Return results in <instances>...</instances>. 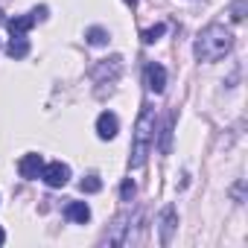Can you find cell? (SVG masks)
Listing matches in <instances>:
<instances>
[{
    "label": "cell",
    "mask_w": 248,
    "mask_h": 248,
    "mask_svg": "<svg viewBox=\"0 0 248 248\" xmlns=\"http://www.w3.org/2000/svg\"><path fill=\"white\" fill-rule=\"evenodd\" d=\"M231 47H233V32L225 24H210L199 32L193 50L199 62H219L231 53Z\"/></svg>",
    "instance_id": "cell-1"
},
{
    "label": "cell",
    "mask_w": 248,
    "mask_h": 248,
    "mask_svg": "<svg viewBox=\"0 0 248 248\" xmlns=\"http://www.w3.org/2000/svg\"><path fill=\"white\" fill-rule=\"evenodd\" d=\"M152 140H155V111L143 108L140 117H138V123H135V140H132V158H129L132 170H140L146 164Z\"/></svg>",
    "instance_id": "cell-2"
},
{
    "label": "cell",
    "mask_w": 248,
    "mask_h": 248,
    "mask_svg": "<svg viewBox=\"0 0 248 248\" xmlns=\"http://www.w3.org/2000/svg\"><path fill=\"white\" fill-rule=\"evenodd\" d=\"M120 73H123V59L120 56H111V59H102L96 67H93V82L99 85L96 88V96H99V91H102V85H108V91H111V85L120 79Z\"/></svg>",
    "instance_id": "cell-3"
},
{
    "label": "cell",
    "mask_w": 248,
    "mask_h": 248,
    "mask_svg": "<svg viewBox=\"0 0 248 248\" xmlns=\"http://www.w3.org/2000/svg\"><path fill=\"white\" fill-rule=\"evenodd\" d=\"M47 18V6H38V9H32L30 15H18V18H12V21H6V27H9V32L12 35H27L38 21H44Z\"/></svg>",
    "instance_id": "cell-4"
},
{
    "label": "cell",
    "mask_w": 248,
    "mask_h": 248,
    "mask_svg": "<svg viewBox=\"0 0 248 248\" xmlns=\"http://www.w3.org/2000/svg\"><path fill=\"white\" fill-rule=\"evenodd\" d=\"M41 178H44L47 187H64L70 181V167L62 164V161H50V164H44Z\"/></svg>",
    "instance_id": "cell-5"
},
{
    "label": "cell",
    "mask_w": 248,
    "mask_h": 248,
    "mask_svg": "<svg viewBox=\"0 0 248 248\" xmlns=\"http://www.w3.org/2000/svg\"><path fill=\"white\" fill-rule=\"evenodd\" d=\"M41 170H44V158H41L38 152H30V155H24V158L18 161V172H21V178H27V181L41 178Z\"/></svg>",
    "instance_id": "cell-6"
},
{
    "label": "cell",
    "mask_w": 248,
    "mask_h": 248,
    "mask_svg": "<svg viewBox=\"0 0 248 248\" xmlns=\"http://www.w3.org/2000/svg\"><path fill=\"white\" fill-rule=\"evenodd\" d=\"M158 225H161V245H170V242H172V233H175V228H178V213H175L172 204L164 207Z\"/></svg>",
    "instance_id": "cell-7"
},
{
    "label": "cell",
    "mask_w": 248,
    "mask_h": 248,
    "mask_svg": "<svg viewBox=\"0 0 248 248\" xmlns=\"http://www.w3.org/2000/svg\"><path fill=\"white\" fill-rule=\"evenodd\" d=\"M129 222H132L129 213H120V216L111 222V228H108V233H105V242H108V245H126V228H129Z\"/></svg>",
    "instance_id": "cell-8"
},
{
    "label": "cell",
    "mask_w": 248,
    "mask_h": 248,
    "mask_svg": "<svg viewBox=\"0 0 248 248\" xmlns=\"http://www.w3.org/2000/svg\"><path fill=\"white\" fill-rule=\"evenodd\" d=\"M117 129H120L117 114L102 111V114L96 117V135H99V140H114V138H117Z\"/></svg>",
    "instance_id": "cell-9"
},
{
    "label": "cell",
    "mask_w": 248,
    "mask_h": 248,
    "mask_svg": "<svg viewBox=\"0 0 248 248\" xmlns=\"http://www.w3.org/2000/svg\"><path fill=\"white\" fill-rule=\"evenodd\" d=\"M146 88L152 93H164V88H167V70L158 62H149L146 64Z\"/></svg>",
    "instance_id": "cell-10"
},
{
    "label": "cell",
    "mask_w": 248,
    "mask_h": 248,
    "mask_svg": "<svg viewBox=\"0 0 248 248\" xmlns=\"http://www.w3.org/2000/svg\"><path fill=\"white\" fill-rule=\"evenodd\" d=\"M64 216H67L70 222H79V225H85V222L91 219V207H88L85 202H70V204L64 207Z\"/></svg>",
    "instance_id": "cell-11"
},
{
    "label": "cell",
    "mask_w": 248,
    "mask_h": 248,
    "mask_svg": "<svg viewBox=\"0 0 248 248\" xmlns=\"http://www.w3.org/2000/svg\"><path fill=\"white\" fill-rule=\"evenodd\" d=\"M6 53H9L12 59H27V56H30V41H27V35H12Z\"/></svg>",
    "instance_id": "cell-12"
},
{
    "label": "cell",
    "mask_w": 248,
    "mask_h": 248,
    "mask_svg": "<svg viewBox=\"0 0 248 248\" xmlns=\"http://www.w3.org/2000/svg\"><path fill=\"white\" fill-rule=\"evenodd\" d=\"M85 38H88V44H93V47H102V44H108V32H105L102 27H91V30L85 32Z\"/></svg>",
    "instance_id": "cell-13"
},
{
    "label": "cell",
    "mask_w": 248,
    "mask_h": 248,
    "mask_svg": "<svg viewBox=\"0 0 248 248\" xmlns=\"http://www.w3.org/2000/svg\"><path fill=\"white\" fill-rule=\"evenodd\" d=\"M164 32H167V27H164V24H155V27L143 30V32H140V38H143V44H155V41H158Z\"/></svg>",
    "instance_id": "cell-14"
},
{
    "label": "cell",
    "mask_w": 248,
    "mask_h": 248,
    "mask_svg": "<svg viewBox=\"0 0 248 248\" xmlns=\"http://www.w3.org/2000/svg\"><path fill=\"white\" fill-rule=\"evenodd\" d=\"M79 190H82V193H99V190H102L99 175H85V178H82V184H79Z\"/></svg>",
    "instance_id": "cell-15"
},
{
    "label": "cell",
    "mask_w": 248,
    "mask_h": 248,
    "mask_svg": "<svg viewBox=\"0 0 248 248\" xmlns=\"http://www.w3.org/2000/svg\"><path fill=\"white\" fill-rule=\"evenodd\" d=\"M170 140H172V117L164 123V132H161V152H170Z\"/></svg>",
    "instance_id": "cell-16"
},
{
    "label": "cell",
    "mask_w": 248,
    "mask_h": 248,
    "mask_svg": "<svg viewBox=\"0 0 248 248\" xmlns=\"http://www.w3.org/2000/svg\"><path fill=\"white\" fill-rule=\"evenodd\" d=\"M135 193H138L135 181H132V178H126V181H123V187H120V199H123V202H132V199H135Z\"/></svg>",
    "instance_id": "cell-17"
},
{
    "label": "cell",
    "mask_w": 248,
    "mask_h": 248,
    "mask_svg": "<svg viewBox=\"0 0 248 248\" xmlns=\"http://www.w3.org/2000/svg\"><path fill=\"white\" fill-rule=\"evenodd\" d=\"M231 18L233 21H242L245 18V0H236V3L231 6Z\"/></svg>",
    "instance_id": "cell-18"
},
{
    "label": "cell",
    "mask_w": 248,
    "mask_h": 248,
    "mask_svg": "<svg viewBox=\"0 0 248 248\" xmlns=\"http://www.w3.org/2000/svg\"><path fill=\"white\" fill-rule=\"evenodd\" d=\"M6 242V233H3V228H0V245H3Z\"/></svg>",
    "instance_id": "cell-19"
},
{
    "label": "cell",
    "mask_w": 248,
    "mask_h": 248,
    "mask_svg": "<svg viewBox=\"0 0 248 248\" xmlns=\"http://www.w3.org/2000/svg\"><path fill=\"white\" fill-rule=\"evenodd\" d=\"M126 3H129V6H132V9H135V6H138V0H126Z\"/></svg>",
    "instance_id": "cell-20"
},
{
    "label": "cell",
    "mask_w": 248,
    "mask_h": 248,
    "mask_svg": "<svg viewBox=\"0 0 248 248\" xmlns=\"http://www.w3.org/2000/svg\"><path fill=\"white\" fill-rule=\"evenodd\" d=\"M0 24H3V12H0Z\"/></svg>",
    "instance_id": "cell-21"
}]
</instances>
